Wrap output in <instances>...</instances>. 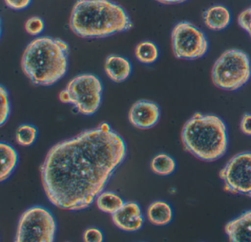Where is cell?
<instances>
[{
    "mask_svg": "<svg viewBox=\"0 0 251 242\" xmlns=\"http://www.w3.org/2000/svg\"><path fill=\"white\" fill-rule=\"evenodd\" d=\"M159 118V107L151 101H138L132 105L129 111L128 119L130 124L142 130L153 127Z\"/></svg>",
    "mask_w": 251,
    "mask_h": 242,
    "instance_id": "30bf717a",
    "label": "cell"
},
{
    "mask_svg": "<svg viewBox=\"0 0 251 242\" xmlns=\"http://www.w3.org/2000/svg\"><path fill=\"white\" fill-rule=\"evenodd\" d=\"M112 221L123 231L135 232L142 228L144 217L139 204L127 202H125L120 209L112 214Z\"/></svg>",
    "mask_w": 251,
    "mask_h": 242,
    "instance_id": "8fae6325",
    "label": "cell"
},
{
    "mask_svg": "<svg viewBox=\"0 0 251 242\" xmlns=\"http://www.w3.org/2000/svg\"><path fill=\"white\" fill-rule=\"evenodd\" d=\"M56 233V222L50 212L42 206H34L20 217L16 242H52Z\"/></svg>",
    "mask_w": 251,
    "mask_h": 242,
    "instance_id": "8992f818",
    "label": "cell"
},
{
    "mask_svg": "<svg viewBox=\"0 0 251 242\" xmlns=\"http://www.w3.org/2000/svg\"><path fill=\"white\" fill-rule=\"evenodd\" d=\"M225 231L231 242H251V210L227 222Z\"/></svg>",
    "mask_w": 251,
    "mask_h": 242,
    "instance_id": "7c38bea8",
    "label": "cell"
},
{
    "mask_svg": "<svg viewBox=\"0 0 251 242\" xmlns=\"http://www.w3.org/2000/svg\"><path fill=\"white\" fill-rule=\"evenodd\" d=\"M83 240L86 242H100L103 241V235L98 228L91 227L83 233Z\"/></svg>",
    "mask_w": 251,
    "mask_h": 242,
    "instance_id": "cb8c5ba5",
    "label": "cell"
},
{
    "mask_svg": "<svg viewBox=\"0 0 251 242\" xmlns=\"http://www.w3.org/2000/svg\"><path fill=\"white\" fill-rule=\"evenodd\" d=\"M151 170L155 174L161 176H168L174 172L176 163L174 158L165 153L155 155L151 163Z\"/></svg>",
    "mask_w": 251,
    "mask_h": 242,
    "instance_id": "ac0fdd59",
    "label": "cell"
},
{
    "mask_svg": "<svg viewBox=\"0 0 251 242\" xmlns=\"http://www.w3.org/2000/svg\"><path fill=\"white\" fill-rule=\"evenodd\" d=\"M135 55L138 61L142 64H151L158 60L159 51L158 47L153 42L145 41L136 46Z\"/></svg>",
    "mask_w": 251,
    "mask_h": 242,
    "instance_id": "d6986e66",
    "label": "cell"
},
{
    "mask_svg": "<svg viewBox=\"0 0 251 242\" xmlns=\"http://www.w3.org/2000/svg\"><path fill=\"white\" fill-rule=\"evenodd\" d=\"M130 61L124 57L110 55L105 63V74L114 83H122L128 78L131 74Z\"/></svg>",
    "mask_w": 251,
    "mask_h": 242,
    "instance_id": "4fadbf2b",
    "label": "cell"
},
{
    "mask_svg": "<svg viewBox=\"0 0 251 242\" xmlns=\"http://www.w3.org/2000/svg\"><path fill=\"white\" fill-rule=\"evenodd\" d=\"M155 1L164 5H175V4L183 3L187 0H155Z\"/></svg>",
    "mask_w": 251,
    "mask_h": 242,
    "instance_id": "83f0119b",
    "label": "cell"
},
{
    "mask_svg": "<svg viewBox=\"0 0 251 242\" xmlns=\"http://www.w3.org/2000/svg\"><path fill=\"white\" fill-rule=\"evenodd\" d=\"M0 92H1V125H3L4 123L8 120V116L11 111V107H10L9 98H8V92L6 89L1 86L0 87Z\"/></svg>",
    "mask_w": 251,
    "mask_h": 242,
    "instance_id": "7402d4cb",
    "label": "cell"
},
{
    "mask_svg": "<svg viewBox=\"0 0 251 242\" xmlns=\"http://www.w3.org/2000/svg\"><path fill=\"white\" fill-rule=\"evenodd\" d=\"M97 206L101 211L112 215L124 205L123 199L112 192H102L96 199Z\"/></svg>",
    "mask_w": 251,
    "mask_h": 242,
    "instance_id": "e0dca14e",
    "label": "cell"
},
{
    "mask_svg": "<svg viewBox=\"0 0 251 242\" xmlns=\"http://www.w3.org/2000/svg\"><path fill=\"white\" fill-rule=\"evenodd\" d=\"M240 128L244 134L251 136V114H246L242 117Z\"/></svg>",
    "mask_w": 251,
    "mask_h": 242,
    "instance_id": "484cf974",
    "label": "cell"
},
{
    "mask_svg": "<svg viewBox=\"0 0 251 242\" xmlns=\"http://www.w3.org/2000/svg\"><path fill=\"white\" fill-rule=\"evenodd\" d=\"M249 57L243 51L231 49L223 52L214 63L211 71L213 83L226 91H236L251 78Z\"/></svg>",
    "mask_w": 251,
    "mask_h": 242,
    "instance_id": "5b68a950",
    "label": "cell"
},
{
    "mask_svg": "<svg viewBox=\"0 0 251 242\" xmlns=\"http://www.w3.org/2000/svg\"><path fill=\"white\" fill-rule=\"evenodd\" d=\"M38 130L34 126L30 124H23L17 129L16 140L19 145L23 146H29L36 142Z\"/></svg>",
    "mask_w": 251,
    "mask_h": 242,
    "instance_id": "ffe728a7",
    "label": "cell"
},
{
    "mask_svg": "<svg viewBox=\"0 0 251 242\" xmlns=\"http://www.w3.org/2000/svg\"><path fill=\"white\" fill-rule=\"evenodd\" d=\"M25 28L26 32L30 36H39L45 29V23L40 17H31L26 22Z\"/></svg>",
    "mask_w": 251,
    "mask_h": 242,
    "instance_id": "44dd1931",
    "label": "cell"
},
{
    "mask_svg": "<svg viewBox=\"0 0 251 242\" xmlns=\"http://www.w3.org/2000/svg\"><path fill=\"white\" fill-rule=\"evenodd\" d=\"M220 177L227 192L251 197V152L232 157L220 170Z\"/></svg>",
    "mask_w": 251,
    "mask_h": 242,
    "instance_id": "9c48e42d",
    "label": "cell"
},
{
    "mask_svg": "<svg viewBox=\"0 0 251 242\" xmlns=\"http://www.w3.org/2000/svg\"><path fill=\"white\" fill-rule=\"evenodd\" d=\"M181 141L189 153L202 161L212 162L227 152V127L217 116L196 113L183 126Z\"/></svg>",
    "mask_w": 251,
    "mask_h": 242,
    "instance_id": "277c9868",
    "label": "cell"
},
{
    "mask_svg": "<svg viewBox=\"0 0 251 242\" xmlns=\"http://www.w3.org/2000/svg\"><path fill=\"white\" fill-rule=\"evenodd\" d=\"M239 26L245 30L251 38V7L242 11L238 17Z\"/></svg>",
    "mask_w": 251,
    "mask_h": 242,
    "instance_id": "603a6c76",
    "label": "cell"
},
{
    "mask_svg": "<svg viewBox=\"0 0 251 242\" xmlns=\"http://www.w3.org/2000/svg\"><path fill=\"white\" fill-rule=\"evenodd\" d=\"M171 39L173 54L178 59H198L208 49L205 34L189 22L177 23L172 31Z\"/></svg>",
    "mask_w": 251,
    "mask_h": 242,
    "instance_id": "ba28073f",
    "label": "cell"
},
{
    "mask_svg": "<svg viewBox=\"0 0 251 242\" xmlns=\"http://www.w3.org/2000/svg\"><path fill=\"white\" fill-rule=\"evenodd\" d=\"M126 154L123 138L106 122L56 144L40 167L47 197L60 209L89 208Z\"/></svg>",
    "mask_w": 251,
    "mask_h": 242,
    "instance_id": "6da1fadb",
    "label": "cell"
},
{
    "mask_svg": "<svg viewBox=\"0 0 251 242\" xmlns=\"http://www.w3.org/2000/svg\"><path fill=\"white\" fill-rule=\"evenodd\" d=\"M59 99L63 103H70V95L66 89L60 92Z\"/></svg>",
    "mask_w": 251,
    "mask_h": 242,
    "instance_id": "4316f807",
    "label": "cell"
},
{
    "mask_svg": "<svg viewBox=\"0 0 251 242\" xmlns=\"http://www.w3.org/2000/svg\"><path fill=\"white\" fill-rule=\"evenodd\" d=\"M147 215L148 220L154 225H167L173 219V209L164 201H155L148 207Z\"/></svg>",
    "mask_w": 251,
    "mask_h": 242,
    "instance_id": "9a60e30c",
    "label": "cell"
},
{
    "mask_svg": "<svg viewBox=\"0 0 251 242\" xmlns=\"http://www.w3.org/2000/svg\"><path fill=\"white\" fill-rule=\"evenodd\" d=\"M8 8L16 11L25 9L31 3L32 0H4Z\"/></svg>",
    "mask_w": 251,
    "mask_h": 242,
    "instance_id": "d4e9b609",
    "label": "cell"
},
{
    "mask_svg": "<svg viewBox=\"0 0 251 242\" xmlns=\"http://www.w3.org/2000/svg\"><path fill=\"white\" fill-rule=\"evenodd\" d=\"M231 17L229 10L223 5H214L204 12L205 26L211 30H223L230 24Z\"/></svg>",
    "mask_w": 251,
    "mask_h": 242,
    "instance_id": "5bb4252c",
    "label": "cell"
},
{
    "mask_svg": "<svg viewBox=\"0 0 251 242\" xmlns=\"http://www.w3.org/2000/svg\"><path fill=\"white\" fill-rule=\"evenodd\" d=\"M1 177L0 180L3 182L8 178L14 171L18 162V155L13 146L8 144L1 143Z\"/></svg>",
    "mask_w": 251,
    "mask_h": 242,
    "instance_id": "2e32d148",
    "label": "cell"
},
{
    "mask_svg": "<svg viewBox=\"0 0 251 242\" xmlns=\"http://www.w3.org/2000/svg\"><path fill=\"white\" fill-rule=\"evenodd\" d=\"M69 52L70 47L61 39L37 38L25 49L22 70L33 84L52 86L67 73Z\"/></svg>",
    "mask_w": 251,
    "mask_h": 242,
    "instance_id": "3957f363",
    "label": "cell"
},
{
    "mask_svg": "<svg viewBox=\"0 0 251 242\" xmlns=\"http://www.w3.org/2000/svg\"><path fill=\"white\" fill-rule=\"evenodd\" d=\"M70 103L83 115L95 114L102 100V85L97 76L83 74L76 76L67 84Z\"/></svg>",
    "mask_w": 251,
    "mask_h": 242,
    "instance_id": "52a82bcc",
    "label": "cell"
},
{
    "mask_svg": "<svg viewBox=\"0 0 251 242\" xmlns=\"http://www.w3.org/2000/svg\"><path fill=\"white\" fill-rule=\"evenodd\" d=\"M70 27L83 39H101L130 30L133 23L124 8L111 0H77Z\"/></svg>",
    "mask_w": 251,
    "mask_h": 242,
    "instance_id": "7a4b0ae2",
    "label": "cell"
}]
</instances>
